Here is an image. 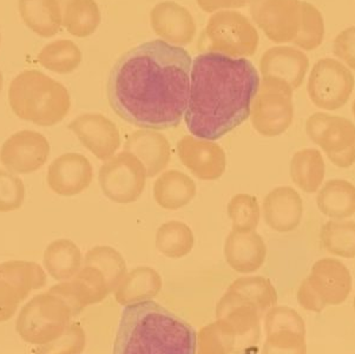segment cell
I'll return each mask as SVG.
<instances>
[{"label": "cell", "mask_w": 355, "mask_h": 354, "mask_svg": "<svg viewBox=\"0 0 355 354\" xmlns=\"http://www.w3.org/2000/svg\"><path fill=\"white\" fill-rule=\"evenodd\" d=\"M304 215V201L300 194L289 185L270 190L263 201V219L269 228L277 233H289L300 226Z\"/></svg>", "instance_id": "ac0fdd59"}, {"label": "cell", "mask_w": 355, "mask_h": 354, "mask_svg": "<svg viewBox=\"0 0 355 354\" xmlns=\"http://www.w3.org/2000/svg\"><path fill=\"white\" fill-rule=\"evenodd\" d=\"M8 103L20 119L40 126L58 124L71 108L67 87L38 70L23 71L13 79Z\"/></svg>", "instance_id": "277c9868"}, {"label": "cell", "mask_w": 355, "mask_h": 354, "mask_svg": "<svg viewBox=\"0 0 355 354\" xmlns=\"http://www.w3.org/2000/svg\"><path fill=\"white\" fill-rule=\"evenodd\" d=\"M146 167L127 150L112 156L99 169L103 194L119 205L139 200L146 189Z\"/></svg>", "instance_id": "9c48e42d"}, {"label": "cell", "mask_w": 355, "mask_h": 354, "mask_svg": "<svg viewBox=\"0 0 355 354\" xmlns=\"http://www.w3.org/2000/svg\"><path fill=\"white\" fill-rule=\"evenodd\" d=\"M196 3L207 13H215L245 8V5H249L250 0H196Z\"/></svg>", "instance_id": "74e56055"}, {"label": "cell", "mask_w": 355, "mask_h": 354, "mask_svg": "<svg viewBox=\"0 0 355 354\" xmlns=\"http://www.w3.org/2000/svg\"><path fill=\"white\" fill-rule=\"evenodd\" d=\"M257 67L245 58L202 52L193 60L186 126L190 134L215 141L250 116L260 87Z\"/></svg>", "instance_id": "7a4b0ae2"}, {"label": "cell", "mask_w": 355, "mask_h": 354, "mask_svg": "<svg viewBox=\"0 0 355 354\" xmlns=\"http://www.w3.org/2000/svg\"><path fill=\"white\" fill-rule=\"evenodd\" d=\"M37 59L46 70L60 75H69L78 69L83 56L72 40H60L44 47Z\"/></svg>", "instance_id": "83f0119b"}, {"label": "cell", "mask_w": 355, "mask_h": 354, "mask_svg": "<svg viewBox=\"0 0 355 354\" xmlns=\"http://www.w3.org/2000/svg\"><path fill=\"white\" fill-rule=\"evenodd\" d=\"M320 240L331 255L343 259L355 258V222L347 220H331L320 232Z\"/></svg>", "instance_id": "f1b7e54d"}, {"label": "cell", "mask_w": 355, "mask_h": 354, "mask_svg": "<svg viewBox=\"0 0 355 354\" xmlns=\"http://www.w3.org/2000/svg\"><path fill=\"white\" fill-rule=\"evenodd\" d=\"M267 335L265 354H307L306 330L275 328Z\"/></svg>", "instance_id": "e575fe53"}, {"label": "cell", "mask_w": 355, "mask_h": 354, "mask_svg": "<svg viewBox=\"0 0 355 354\" xmlns=\"http://www.w3.org/2000/svg\"><path fill=\"white\" fill-rule=\"evenodd\" d=\"M124 150L134 153L146 167L148 177L166 170L171 160L169 140L157 130H136L128 137Z\"/></svg>", "instance_id": "d6986e66"}, {"label": "cell", "mask_w": 355, "mask_h": 354, "mask_svg": "<svg viewBox=\"0 0 355 354\" xmlns=\"http://www.w3.org/2000/svg\"><path fill=\"white\" fill-rule=\"evenodd\" d=\"M306 133L338 168L355 165V124L348 118L315 112L307 118Z\"/></svg>", "instance_id": "ba28073f"}, {"label": "cell", "mask_w": 355, "mask_h": 354, "mask_svg": "<svg viewBox=\"0 0 355 354\" xmlns=\"http://www.w3.org/2000/svg\"><path fill=\"white\" fill-rule=\"evenodd\" d=\"M62 23L70 35L87 38L98 28L102 17L95 0H58Z\"/></svg>", "instance_id": "d4e9b609"}, {"label": "cell", "mask_w": 355, "mask_h": 354, "mask_svg": "<svg viewBox=\"0 0 355 354\" xmlns=\"http://www.w3.org/2000/svg\"><path fill=\"white\" fill-rule=\"evenodd\" d=\"M198 335L183 319L153 300L123 310L114 354H196Z\"/></svg>", "instance_id": "3957f363"}, {"label": "cell", "mask_w": 355, "mask_h": 354, "mask_svg": "<svg viewBox=\"0 0 355 354\" xmlns=\"http://www.w3.org/2000/svg\"><path fill=\"white\" fill-rule=\"evenodd\" d=\"M79 142L101 161H107L121 146L119 128L102 114H83L69 124Z\"/></svg>", "instance_id": "5bb4252c"}, {"label": "cell", "mask_w": 355, "mask_h": 354, "mask_svg": "<svg viewBox=\"0 0 355 354\" xmlns=\"http://www.w3.org/2000/svg\"><path fill=\"white\" fill-rule=\"evenodd\" d=\"M249 12L269 40L293 43L300 26V0H250Z\"/></svg>", "instance_id": "8fae6325"}, {"label": "cell", "mask_w": 355, "mask_h": 354, "mask_svg": "<svg viewBox=\"0 0 355 354\" xmlns=\"http://www.w3.org/2000/svg\"><path fill=\"white\" fill-rule=\"evenodd\" d=\"M161 276L155 269L150 267L135 268L125 279L122 280L116 295L119 303L128 306L130 303L154 298L161 291Z\"/></svg>", "instance_id": "4316f807"}, {"label": "cell", "mask_w": 355, "mask_h": 354, "mask_svg": "<svg viewBox=\"0 0 355 354\" xmlns=\"http://www.w3.org/2000/svg\"><path fill=\"white\" fill-rule=\"evenodd\" d=\"M0 44H1V33H0Z\"/></svg>", "instance_id": "b9f144b4"}, {"label": "cell", "mask_w": 355, "mask_h": 354, "mask_svg": "<svg viewBox=\"0 0 355 354\" xmlns=\"http://www.w3.org/2000/svg\"><path fill=\"white\" fill-rule=\"evenodd\" d=\"M92 180L94 168L82 153H64L49 165V187L60 196L71 197L83 193Z\"/></svg>", "instance_id": "9a60e30c"}, {"label": "cell", "mask_w": 355, "mask_h": 354, "mask_svg": "<svg viewBox=\"0 0 355 354\" xmlns=\"http://www.w3.org/2000/svg\"><path fill=\"white\" fill-rule=\"evenodd\" d=\"M87 262L102 271L109 287L114 288L125 274V264L122 255L110 247H96L87 253Z\"/></svg>", "instance_id": "836d02e7"}, {"label": "cell", "mask_w": 355, "mask_h": 354, "mask_svg": "<svg viewBox=\"0 0 355 354\" xmlns=\"http://www.w3.org/2000/svg\"><path fill=\"white\" fill-rule=\"evenodd\" d=\"M353 288L352 274L338 259L324 258L313 264L311 274L297 291V301L306 311H324L327 306L345 303Z\"/></svg>", "instance_id": "8992f818"}, {"label": "cell", "mask_w": 355, "mask_h": 354, "mask_svg": "<svg viewBox=\"0 0 355 354\" xmlns=\"http://www.w3.org/2000/svg\"><path fill=\"white\" fill-rule=\"evenodd\" d=\"M333 53L346 67L355 70V26L345 28L333 42Z\"/></svg>", "instance_id": "8d00e7d4"}, {"label": "cell", "mask_w": 355, "mask_h": 354, "mask_svg": "<svg viewBox=\"0 0 355 354\" xmlns=\"http://www.w3.org/2000/svg\"><path fill=\"white\" fill-rule=\"evenodd\" d=\"M227 212L235 232H255L260 222L259 201L250 194L234 195L229 201Z\"/></svg>", "instance_id": "d6a6232c"}, {"label": "cell", "mask_w": 355, "mask_h": 354, "mask_svg": "<svg viewBox=\"0 0 355 354\" xmlns=\"http://www.w3.org/2000/svg\"><path fill=\"white\" fill-rule=\"evenodd\" d=\"M259 33L253 23L240 12L228 10L213 13L198 40V49L233 58L254 56L259 47Z\"/></svg>", "instance_id": "5b68a950"}, {"label": "cell", "mask_w": 355, "mask_h": 354, "mask_svg": "<svg viewBox=\"0 0 355 354\" xmlns=\"http://www.w3.org/2000/svg\"><path fill=\"white\" fill-rule=\"evenodd\" d=\"M267 247L257 232L232 230L225 244V256L229 266L239 273H254L265 264Z\"/></svg>", "instance_id": "ffe728a7"}, {"label": "cell", "mask_w": 355, "mask_h": 354, "mask_svg": "<svg viewBox=\"0 0 355 354\" xmlns=\"http://www.w3.org/2000/svg\"><path fill=\"white\" fill-rule=\"evenodd\" d=\"M354 83V76L345 64L333 58L320 59L308 78V97L319 109L339 110L351 99Z\"/></svg>", "instance_id": "30bf717a"}, {"label": "cell", "mask_w": 355, "mask_h": 354, "mask_svg": "<svg viewBox=\"0 0 355 354\" xmlns=\"http://www.w3.org/2000/svg\"><path fill=\"white\" fill-rule=\"evenodd\" d=\"M352 112H353V115H354L355 117V99L354 102H353V104H352Z\"/></svg>", "instance_id": "ab89813d"}, {"label": "cell", "mask_w": 355, "mask_h": 354, "mask_svg": "<svg viewBox=\"0 0 355 354\" xmlns=\"http://www.w3.org/2000/svg\"><path fill=\"white\" fill-rule=\"evenodd\" d=\"M353 308H354V311H355V295H354V299H353Z\"/></svg>", "instance_id": "60d3db41"}, {"label": "cell", "mask_w": 355, "mask_h": 354, "mask_svg": "<svg viewBox=\"0 0 355 354\" xmlns=\"http://www.w3.org/2000/svg\"><path fill=\"white\" fill-rule=\"evenodd\" d=\"M18 6L25 25L42 38H51L63 26L58 0H19Z\"/></svg>", "instance_id": "603a6c76"}, {"label": "cell", "mask_w": 355, "mask_h": 354, "mask_svg": "<svg viewBox=\"0 0 355 354\" xmlns=\"http://www.w3.org/2000/svg\"><path fill=\"white\" fill-rule=\"evenodd\" d=\"M3 85H4V78H3V74L0 71V92L3 90Z\"/></svg>", "instance_id": "f35d334b"}, {"label": "cell", "mask_w": 355, "mask_h": 354, "mask_svg": "<svg viewBox=\"0 0 355 354\" xmlns=\"http://www.w3.org/2000/svg\"><path fill=\"white\" fill-rule=\"evenodd\" d=\"M308 69L307 55L295 47H272L260 59V71L263 78L279 81L293 90L302 85Z\"/></svg>", "instance_id": "2e32d148"}, {"label": "cell", "mask_w": 355, "mask_h": 354, "mask_svg": "<svg viewBox=\"0 0 355 354\" xmlns=\"http://www.w3.org/2000/svg\"><path fill=\"white\" fill-rule=\"evenodd\" d=\"M193 230L181 221H169L163 224L156 233V247L163 255L182 258L193 249Z\"/></svg>", "instance_id": "f546056e"}, {"label": "cell", "mask_w": 355, "mask_h": 354, "mask_svg": "<svg viewBox=\"0 0 355 354\" xmlns=\"http://www.w3.org/2000/svg\"><path fill=\"white\" fill-rule=\"evenodd\" d=\"M25 185L19 177L0 169V212H15L23 205Z\"/></svg>", "instance_id": "d590c367"}, {"label": "cell", "mask_w": 355, "mask_h": 354, "mask_svg": "<svg viewBox=\"0 0 355 354\" xmlns=\"http://www.w3.org/2000/svg\"><path fill=\"white\" fill-rule=\"evenodd\" d=\"M316 205L324 217L346 220L355 214V185L346 180H331L318 192Z\"/></svg>", "instance_id": "cb8c5ba5"}, {"label": "cell", "mask_w": 355, "mask_h": 354, "mask_svg": "<svg viewBox=\"0 0 355 354\" xmlns=\"http://www.w3.org/2000/svg\"><path fill=\"white\" fill-rule=\"evenodd\" d=\"M291 178L296 187L307 194L319 192L326 175V165L319 149L299 150L294 153L291 167Z\"/></svg>", "instance_id": "484cf974"}, {"label": "cell", "mask_w": 355, "mask_h": 354, "mask_svg": "<svg viewBox=\"0 0 355 354\" xmlns=\"http://www.w3.org/2000/svg\"><path fill=\"white\" fill-rule=\"evenodd\" d=\"M324 37L322 13L311 3L301 1L300 26L293 44L304 51H313L322 44Z\"/></svg>", "instance_id": "1f68e13d"}, {"label": "cell", "mask_w": 355, "mask_h": 354, "mask_svg": "<svg viewBox=\"0 0 355 354\" xmlns=\"http://www.w3.org/2000/svg\"><path fill=\"white\" fill-rule=\"evenodd\" d=\"M155 33L171 45H188L196 37V23L188 8L175 1H162L150 12Z\"/></svg>", "instance_id": "e0dca14e"}, {"label": "cell", "mask_w": 355, "mask_h": 354, "mask_svg": "<svg viewBox=\"0 0 355 354\" xmlns=\"http://www.w3.org/2000/svg\"><path fill=\"white\" fill-rule=\"evenodd\" d=\"M50 156V143L40 133L21 130L4 142L0 150V162L8 171L35 173Z\"/></svg>", "instance_id": "7c38bea8"}, {"label": "cell", "mask_w": 355, "mask_h": 354, "mask_svg": "<svg viewBox=\"0 0 355 354\" xmlns=\"http://www.w3.org/2000/svg\"><path fill=\"white\" fill-rule=\"evenodd\" d=\"M193 59L183 47L157 40L139 44L116 62L107 97L117 116L141 129L166 130L186 116Z\"/></svg>", "instance_id": "6da1fadb"}, {"label": "cell", "mask_w": 355, "mask_h": 354, "mask_svg": "<svg viewBox=\"0 0 355 354\" xmlns=\"http://www.w3.org/2000/svg\"><path fill=\"white\" fill-rule=\"evenodd\" d=\"M196 194V183L180 170H166L154 183L155 201L161 208L166 210H178L186 207Z\"/></svg>", "instance_id": "7402d4cb"}, {"label": "cell", "mask_w": 355, "mask_h": 354, "mask_svg": "<svg viewBox=\"0 0 355 354\" xmlns=\"http://www.w3.org/2000/svg\"><path fill=\"white\" fill-rule=\"evenodd\" d=\"M277 301V291L272 283L262 276H252L233 283L218 306L242 305L252 307L260 314L275 306Z\"/></svg>", "instance_id": "44dd1931"}, {"label": "cell", "mask_w": 355, "mask_h": 354, "mask_svg": "<svg viewBox=\"0 0 355 354\" xmlns=\"http://www.w3.org/2000/svg\"><path fill=\"white\" fill-rule=\"evenodd\" d=\"M79 264L80 253L72 241H55L45 252V264L57 279H67L73 276Z\"/></svg>", "instance_id": "4dcf8cb0"}, {"label": "cell", "mask_w": 355, "mask_h": 354, "mask_svg": "<svg viewBox=\"0 0 355 354\" xmlns=\"http://www.w3.org/2000/svg\"><path fill=\"white\" fill-rule=\"evenodd\" d=\"M178 153L182 165L201 181H216L227 168L225 151L215 141L183 136L178 143Z\"/></svg>", "instance_id": "4fadbf2b"}, {"label": "cell", "mask_w": 355, "mask_h": 354, "mask_svg": "<svg viewBox=\"0 0 355 354\" xmlns=\"http://www.w3.org/2000/svg\"><path fill=\"white\" fill-rule=\"evenodd\" d=\"M292 87L275 79L263 78L254 99L252 126L265 137H277L286 133L294 119Z\"/></svg>", "instance_id": "52a82bcc"}]
</instances>
